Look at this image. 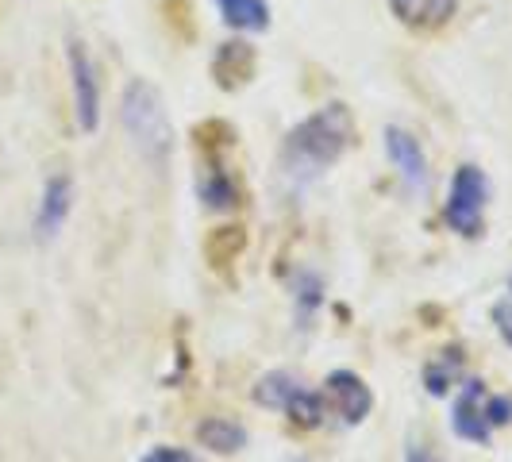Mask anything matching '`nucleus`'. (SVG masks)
<instances>
[{
	"mask_svg": "<svg viewBox=\"0 0 512 462\" xmlns=\"http://www.w3.org/2000/svg\"><path fill=\"white\" fill-rule=\"evenodd\" d=\"M139 462H201L193 451H185V447H154L151 455H143Z\"/></svg>",
	"mask_w": 512,
	"mask_h": 462,
	"instance_id": "nucleus-17",
	"label": "nucleus"
},
{
	"mask_svg": "<svg viewBox=\"0 0 512 462\" xmlns=\"http://www.w3.org/2000/svg\"><path fill=\"white\" fill-rule=\"evenodd\" d=\"M70 208H74V181H70V174L47 178L43 197H39V212H35V239H43V243L54 239L66 224Z\"/></svg>",
	"mask_w": 512,
	"mask_h": 462,
	"instance_id": "nucleus-8",
	"label": "nucleus"
},
{
	"mask_svg": "<svg viewBox=\"0 0 512 462\" xmlns=\"http://www.w3.org/2000/svg\"><path fill=\"white\" fill-rule=\"evenodd\" d=\"M197 439L212 447V451H220V455H231V451H239L243 443H247V432L235 424V420H224V416H208L197 424Z\"/></svg>",
	"mask_w": 512,
	"mask_h": 462,
	"instance_id": "nucleus-14",
	"label": "nucleus"
},
{
	"mask_svg": "<svg viewBox=\"0 0 512 462\" xmlns=\"http://www.w3.org/2000/svg\"><path fill=\"white\" fill-rule=\"evenodd\" d=\"M385 154H389V162L397 166V174L412 193H420L428 185V158L420 151L416 135H409L405 128H385Z\"/></svg>",
	"mask_w": 512,
	"mask_h": 462,
	"instance_id": "nucleus-9",
	"label": "nucleus"
},
{
	"mask_svg": "<svg viewBox=\"0 0 512 462\" xmlns=\"http://www.w3.org/2000/svg\"><path fill=\"white\" fill-rule=\"evenodd\" d=\"M293 462H305V459H293Z\"/></svg>",
	"mask_w": 512,
	"mask_h": 462,
	"instance_id": "nucleus-20",
	"label": "nucleus"
},
{
	"mask_svg": "<svg viewBox=\"0 0 512 462\" xmlns=\"http://www.w3.org/2000/svg\"><path fill=\"white\" fill-rule=\"evenodd\" d=\"M462 351L459 347H447V351H439V355H432L428 359V366H424V385H428V393L432 397H447L451 393V385L462 378Z\"/></svg>",
	"mask_w": 512,
	"mask_h": 462,
	"instance_id": "nucleus-12",
	"label": "nucleus"
},
{
	"mask_svg": "<svg viewBox=\"0 0 512 462\" xmlns=\"http://www.w3.org/2000/svg\"><path fill=\"white\" fill-rule=\"evenodd\" d=\"M251 397H255V405H262V409L285 412V416H289L293 424H301V428H320L324 416H328L324 397L305 389V382H301L297 374H289V370H274V374L258 378Z\"/></svg>",
	"mask_w": 512,
	"mask_h": 462,
	"instance_id": "nucleus-3",
	"label": "nucleus"
},
{
	"mask_svg": "<svg viewBox=\"0 0 512 462\" xmlns=\"http://www.w3.org/2000/svg\"><path fill=\"white\" fill-rule=\"evenodd\" d=\"M486 197H489V181L478 166H459L455 178H451V193H447V205L443 216L451 231L459 235H482V216H486Z\"/></svg>",
	"mask_w": 512,
	"mask_h": 462,
	"instance_id": "nucleus-4",
	"label": "nucleus"
},
{
	"mask_svg": "<svg viewBox=\"0 0 512 462\" xmlns=\"http://www.w3.org/2000/svg\"><path fill=\"white\" fill-rule=\"evenodd\" d=\"M451 428L459 439L470 443H489V420H486V385L478 378L462 382L459 397H455V409H451Z\"/></svg>",
	"mask_w": 512,
	"mask_h": 462,
	"instance_id": "nucleus-7",
	"label": "nucleus"
},
{
	"mask_svg": "<svg viewBox=\"0 0 512 462\" xmlns=\"http://www.w3.org/2000/svg\"><path fill=\"white\" fill-rule=\"evenodd\" d=\"M486 420L489 428H501L512 420V397L509 393H497V397H486Z\"/></svg>",
	"mask_w": 512,
	"mask_h": 462,
	"instance_id": "nucleus-16",
	"label": "nucleus"
},
{
	"mask_svg": "<svg viewBox=\"0 0 512 462\" xmlns=\"http://www.w3.org/2000/svg\"><path fill=\"white\" fill-rule=\"evenodd\" d=\"M405 462H439V459H436V451H432L428 443H412L409 455H405Z\"/></svg>",
	"mask_w": 512,
	"mask_h": 462,
	"instance_id": "nucleus-19",
	"label": "nucleus"
},
{
	"mask_svg": "<svg viewBox=\"0 0 512 462\" xmlns=\"http://www.w3.org/2000/svg\"><path fill=\"white\" fill-rule=\"evenodd\" d=\"M120 120H124L131 143L143 151V158L162 166L170 147H174V128H170V116H166V104L158 97V89L147 81H131L124 89V101H120Z\"/></svg>",
	"mask_w": 512,
	"mask_h": 462,
	"instance_id": "nucleus-2",
	"label": "nucleus"
},
{
	"mask_svg": "<svg viewBox=\"0 0 512 462\" xmlns=\"http://www.w3.org/2000/svg\"><path fill=\"white\" fill-rule=\"evenodd\" d=\"M224 24L235 31H266L270 27V4L266 0H216Z\"/></svg>",
	"mask_w": 512,
	"mask_h": 462,
	"instance_id": "nucleus-13",
	"label": "nucleus"
},
{
	"mask_svg": "<svg viewBox=\"0 0 512 462\" xmlns=\"http://www.w3.org/2000/svg\"><path fill=\"white\" fill-rule=\"evenodd\" d=\"M197 193H201V205L212 208V212H231V208L239 205V189H235V181L228 178V170L220 162L201 166Z\"/></svg>",
	"mask_w": 512,
	"mask_h": 462,
	"instance_id": "nucleus-10",
	"label": "nucleus"
},
{
	"mask_svg": "<svg viewBox=\"0 0 512 462\" xmlns=\"http://www.w3.org/2000/svg\"><path fill=\"white\" fill-rule=\"evenodd\" d=\"M493 324H497L501 339L512 347V297L509 301H497V305H493Z\"/></svg>",
	"mask_w": 512,
	"mask_h": 462,
	"instance_id": "nucleus-18",
	"label": "nucleus"
},
{
	"mask_svg": "<svg viewBox=\"0 0 512 462\" xmlns=\"http://www.w3.org/2000/svg\"><path fill=\"white\" fill-rule=\"evenodd\" d=\"M355 143V116L347 104H324L285 135L282 166L289 181L320 178Z\"/></svg>",
	"mask_w": 512,
	"mask_h": 462,
	"instance_id": "nucleus-1",
	"label": "nucleus"
},
{
	"mask_svg": "<svg viewBox=\"0 0 512 462\" xmlns=\"http://www.w3.org/2000/svg\"><path fill=\"white\" fill-rule=\"evenodd\" d=\"M293 289H297V301H301V308H305V316H312V308H320V293H324L320 274L301 270V274L293 278Z\"/></svg>",
	"mask_w": 512,
	"mask_h": 462,
	"instance_id": "nucleus-15",
	"label": "nucleus"
},
{
	"mask_svg": "<svg viewBox=\"0 0 512 462\" xmlns=\"http://www.w3.org/2000/svg\"><path fill=\"white\" fill-rule=\"evenodd\" d=\"M459 0H389V8L397 12V20L409 27H439L451 20Z\"/></svg>",
	"mask_w": 512,
	"mask_h": 462,
	"instance_id": "nucleus-11",
	"label": "nucleus"
},
{
	"mask_svg": "<svg viewBox=\"0 0 512 462\" xmlns=\"http://www.w3.org/2000/svg\"><path fill=\"white\" fill-rule=\"evenodd\" d=\"M70 81H74V108H77V124L81 131H97L101 128V81H97V66L85 51V43L70 39Z\"/></svg>",
	"mask_w": 512,
	"mask_h": 462,
	"instance_id": "nucleus-5",
	"label": "nucleus"
},
{
	"mask_svg": "<svg viewBox=\"0 0 512 462\" xmlns=\"http://www.w3.org/2000/svg\"><path fill=\"white\" fill-rule=\"evenodd\" d=\"M324 401L335 409V416L343 424H362L370 409H374V397H370V385L362 382L359 374L351 370H335L324 382Z\"/></svg>",
	"mask_w": 512,
	"mask_h": 462,
	"instance_id": "nucleus-6",
	"label": "nucleus"
}]
</instances>
